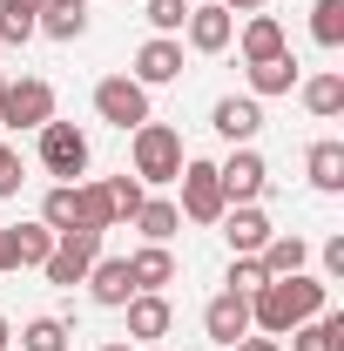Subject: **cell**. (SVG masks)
Here are the masks:
<instances>
[{"mask_svg":"<svg viewBox=\"0 0 344 351\" xmlns=\"http://www.w3.org/2000/svg\"><path fill=\"white\" fill-rule=\"evenodd\" d=\"M304 108H310L317 122L344 115V75H310V82H304Z\"/></svg>","mask_w":344,"mask_h":351,"instance_id":"4316f807","label":"cell"},{"mask_svg":"<svg viewBox=\"0 0 344 351\" xmlns=\"http://www.w3.org/2000/svg\"><path fill=\"white\" fill-rule=\"evenodd\" d=\"M324 277H344V237L324 243Z\"/></svg>","mask_w":344,"mask_h":351,"instance_id":"e575fe53","label":"cell"},{"mask_svg":"<svg viewBox=\"0 0 344 351\" xmlns=\"http://www.w3.org/2000/svg\"><path fill=\"white\" fill-rule=\"evenodd\" d=\"M230 351H284V345H277V338H263V331H250V338H236Z\"/></svg>","mask_w":344,"mask_h":351,"instance_id":"d590c367","label":"cell"},{"mask_svg":"<svg viewBox=\"0 0 344 351\" xmlns=\"http://www.w3.org/2000/svg\"><path fill=\"white\" fill-rule=\"evenodd\" d=\"M216 7H230V14H263L270 0H216Z\"/></svg>","mask_w":344,"mask_h":351,"instance_id":"8d00e7d4","label":"cell"},{"mask_svg":"<svg viewBox=\"0 0 344 351\" xmlns=\"http://www.w3.org/2000/svg\"><path fill=\"white\" fill-rule=\"evenodd\" d=\"M129 277H135V291H162V284H175L169 243H142V250L129 257Z\"/></svg>","mask_w":344,"mask_h":351,"instance_id":"44dd1931","label":"cell"},{"mask_svg":"<svg viewBox=\"0 0 344 351\" xmlns=\"http://www.w3.org/2000/svg\"><path fill=\"white\" fill-rule=\"evenodd\" d=\"M304 169H310V189H324V196H338V189H344V142H310V156H304Z\"/></svg>","mask_w":344,"mask_h":351,"instance_id":"7402d4cb","label":"cell"},{"mask_svg":"<svg viewBox=\"0 0 344 351\" xmlns=\"http://www.w3.org/2000/svg\"><path fill=\"white\" fill-rule=\"evenodd\" d=\"M236 47H243V61H270V54H284V21L277 14H243V27H236Z\"/></svg>","mask_w":344,"mask_h":351,"instance_id":"ac0fdd59","label":"cell"},{"mask_svg":"<svg viewBox=\"0 0 344 351\" xmlns=\"http://www.w3.org/2000/svg\"><path fill=\"white\" fill-rule=\"evenodd\" d=\"M310 34H317V47H344V0H317L310 7Z\"/></svg>","mask_w":344,"mask_h":351,"instance_id":"f546056e","label":"cell"},{"mask_svg":"<svg viewBox=\"0 0 344 351\" xmlns=\"http://www.w3.org/2000/svg\"><path fill=\"white\" fill-rule=\"evenodd\" d=\"M216 182H223V196H230V203H257L263 189H270V162L243 142L230 162H216Z\"/></svg>","mask_w":344,"mask_h":351,"instance_id":"ba28073f","label":"cell"},{"mask_svg":"<svg viewBox=\"0 0 344 351\" xmlns=\"http://www.w3.org/2000/svg\"><path fill=\"white\" fill-rule=\"evenodd\" d=\"M257 263H263V277H297L304 263H310V243H304L297 230H270V243L257 250Z\"/></svg>","mask_w":344,"mask_h":351,"instance_id":"e0dca14e","label":"cell"},{"mask_svg":"<svg viewBox=\"0 0 344 351\" xmlns=\"http://www.w3.org/2000/svg\"><path fill=\"white\" fill-rule=\"evenodd\" d=\"M34 27H41L47 41H82L88 34V0H41Z\"/></svg>","mask_w":344,"mask_h":351,"instance_id":"d6986e66","label":"cell"},{"mask_svg":"<svg viewBox=\"0 0 344 351\" xmlns=\"http://www.w3.org/2000/svg\"><path fill=\"white\" fill-rule=\"evenodd\" d=\"M182 75V34H156L135 47V82L142 88H169Z\"/></svg>","mask_w":344,"mask_h":351,"instance_id":"30bf717a","label":"cell"},{"mask_svg":"<svg viewBox=\"0 0 344 351\" xmlns=\"http://www.w3.org/2000/svg\"><path fill=\"white\" fill-rule=\"evenodd\" d=\"M175 182H182V203H175V210H182L189 223H223V210H230V196H223V182H216V162H203V156H189Z\"/></svg>","mask_w":344,"mask_h":351,"instance_id":"8992f818","label":"cell"},{"mask_svg":"<svg viewBox=\"0 0 344 351\" xmlns=\"http://www.w3.org/2000/svg\"><path fill=\"white\" fill-rule=\"evenodd\" d=\"M135 230H142V237H149V243H169L175 230H182V210H175L169 196H142V210H135Z\"/></svg>","mask_w":344,"mask_h":351,"instance_id":"d4e9b609","label":"cell"},{"mask_svg":"<svg viewBox=\"0 0 344 351\" xmlns=\"http://www.w3.org/2000/svg\"><path fill=\"white\" fill-rule=\"evenodd\" d=\"M0 95H7V75H0Z\"/></svg>","mask_w":344,"mask_h":351,"instance_id":"60d3db41","label":"cell"},{"mask_svg":"<svg viewBox=\"0 0 344 351\" xmlns=\"http://www.w3.org/2000/svg\"><path fill=\"white\" fill-rule=\"evenodd\" d=\"M203 331H210L216 345L250 338V298H243V291H216L210 304H203Z\"/></svg>","mask_w":344,"mask_h":351,"instance_id":"7c38bea8","label":"cell"},{"mask_svg":"<svg viewBox=\"0 0 344 351\" xmlns=\"http://www.w3.org/2000/svg\"><path fill=\"white\" fill-rule=\"evenodd\" d=\"M189 7H196V0H149V7H142V21H149L156 34H182Z\"/></svg>","mask_w":344,"mask_h":351,"instance_id":"4dcf8cb0","label":"cell"},{"mask_svg":"<svg viewBox=\"0 0 344 351\" xmlns=\"http://www.w3.org/2000/svg\"><path fill=\"white\" fill-rule=\"evenodd\" d=\"M21 182H27V176H21V156L0 142V196H21Z\"/></svg>","mask_w":344,"mask_h":351,"instance_id":"836d02e7","label":"cell"},{"mask_svg":"<svg viewBox=\"0 0 344 351\" xmlns=\"http://www.w3.org/2000/svg\"><path fill=\"white\" fill-rule=\"evenodd\" d=\"M317 311H331V284H324V277H310V270L270 277L263 291H250V331L284 338V331H297L304 317H317Z\"/></svg>","mask_w":344,"mask_h":351,"instance_id":"6da1fadb","label":"cell"},{"mask_svg":"<svg viewBox=\"0 0 344 351\" xmlns=\"http://www.w3.org/2000/svg\"><path fill=\"white\" fill-rule=\"evenodd\" d=\"M95 257H101V230H61L54 237V250H47V284H61V291H75L88 270H95Z\"/></svg>","mask_w":344,"mask_h":351,"instance_id":"3957f363","label":"cell"},{"mask_svg":"<svg viewBox=\"0 0 344 351\" xmlns=\"http://www.w3.org/2000/svg\"><path fill=\"white\" fill-rule=\"evenodd\" d=\"M297 88V61H291V47L284 54H270V61H250V95H291Z\"/></svg>","mask_w":344,"mask_h":351,"instance_id":"603a6c76","label":"cell"},{"mask_svg":"<svg viewBox=\"0 0 344 351\" xmlns=\"http://www.w3.org/2000/svg\"><path fill=\"white\" fill-rule=\"evenodd\" d=\"M68 317H27L21 324V351H68Z\"/></svg>","mask_w":344,"mask_h":351,"instance_id":"83f0119b","label":"cell"},{"mask_svg":"<svg viewBox=\"0 0 344 351\" xmlns=\"http://www.w3.org/2000/svg\"><path fill=\"white\" fill-rule=\"evenodd\" d=\"M41 169L61 176V182H75V176H88V162H95V149H88V135L75 129V122H41Z\"/></svg>","mask_w":344,"mask_h":351,"instance_id":"277c9868","label":"cell"},{"mask_svg":"<svg viewBox=\"0 0 344 351\" xmlns=\"http://www.w3.org/2000/svg\"><path fill=\"white\" fill-rule=\"evenodd\" d=\"M182 34H189V47L196 54H223V47L236 41V14L230 7H189V21H182Z\"/></svg>","mask_w":344,"mask_h":351,"instance_id":"4fadbf2b","label":"cell"},{"mask_svg":"<svg viewBox=\"0 0 344 351\" xmlns=\"http://www.w3.org/2000/svg\"><path fill=\"white\" fill-rule=\"evenodd\" d=\"M47 250H54V230H47L41 217H34V223H14V230H7V270H41Z\"/></svg>","mask_w":344,"mask_h":351,"instance_id":"2e32d148","label":"cell"},{"mask_svg":"<svg viewBox=\"0 0 344 351\" xmlns=\"http://www.w3.org/2000/svg\"><path fill=\"white\" fill-rule=\"evenodd\" d=\"M101 189H108V203H115V223H129L135 210H142V196H149V189H142L135 176H108Z\"/></svg>","mask_w":344,"mask_h":351,"instance_id":"1f68e13d","label":"cell"},{"mask_svg":"<svg viewBox=\"0 0 344 351\" xmlns=\"http://www.w3.org/2000/svg\"><path fill=\"white\" fill-rule=\"evenodd\" d=\"M122 311H129V345H156V338H169V324H175V304L162 291H135Z\"/></svg>","mask_w":344,"mask_h":351,"instance_id":"8fae6325","label":"cell"},{"mask_svg":"<svg viewBox=\"0 0 344 351\" xmlns=\"http://www.w3.org/2000/svg\"><path fill=\"white\" fill-rule=\"evenodd\" d=\"M0 122H7V129H41V122H54V88H47L41 75L7 82V95H0Z\"/></svg>","mask_w":344,"mask_h":351,"instance_id":"52a82bcc","label":"cell"},{"mask_svg":"<svg viewBox=\"0 0 344 351\" xmlns=\"http://www.w3.org/2000/svg\"><path fill=\"white\" fill-rule=\"evenodd\" d=\"M41 223L54 230V237H61V230H75V182H54V189L41 196Z\"/></svg>","mask_w":344,"mask_h":351,"instance_id":"f1b7e54d","label":"cell"},{"mask_svg":"<svg viewBox=\"0 0 344 351\" xmlns=\"http://www.w3.org/2000/svg\"><path fill=\"white\" fill-rule=\"evenodd\" d=\"M182 162H189V149H182V135L169 129V122H142V129H129V176L149 189V182H175L182 176Z\"/></svg>","mask_w":344,"mask_h":351,"instance_id":"7a4b0ae2","label":"cell"},{"mask_svg":"<svg viewBox=\"0 0 344 351\" xmlns=\"http://www.w3.org/2000/svg\"><path fill=\"white\" fill-rule=\"evenodd\" d=\"M101 351H135V345H101Z\"/></svg>","mask_w":344,"mask_h":351,"instance_id":"ab89813d","label":"cell"},{"mask_svg":"<svg viewBox=\"0 0 344 351\" xmlns=\"http://www.w3.org/2000/svg\"><path fill=\"white\" fill-rule=\"evenodd\" d=\"M34 14H41V0H0V41H7V47H27L34 34H41Z\"/></svg>","mask_w":344,"mask_h":351,"instance_id":"484cf974","label":"cell"},{"mask_svg":"<svg viewBox=\"0 0 344 351\" xmlns=\"http://www.w3.org/2000/svg\"><path fill=\"white\" fill-rule=\"evenodd\" d=\"M7 345H14V324H7V317H0V351H7Z\"/></svg>","mask_w":344,"mask_h":351,"instance_id":"74e56055","label":"cell"},{"mask_svg":"<svg viewBox=\"0 0 344 351\" xmlns=\"http://www.w3.org/2000/svg\"><path fill=\"white\" fill-rule=\"evenodd\" d=\"M210 129L223 135V142H236V149H243V142H257V129H263V101H257V95H223V101L210 108Z\"/></svg>","mask_w":344,"mask_h":351,"instance_id":"9c48e42d","label":"cell"},{"mask_svg":"<svg viewBox=\"0 0 344 351\" xmlns=\"http://www.w3.org/2000/svg\"><path fill=\"white\" fill-rule=\"evenodd\" d=\"M284 338H291V351H344V311H317Z\"/></svg>","mask_w":344,"mask_h":351,"instance_id":"ffe728a7","label":"cell"},{"mask_svg":"<svg viewBox=\"0 0 344 351\" xmlns=\"http://www.w3.org/2000/svg\"><path fill=\"white\" fill-rule=\"evenodd\" d=\"M0 270H7V223H0Z\"/></svg>","mask_w":344,"mask_h":351,"instance_id":"f35d334b","label":"cell"},{"mask_svg":"<svg viewBox=\"0 0 344 351\" xmlns=\"http://www.w3.org/2000/svg\"><path fill=\"white\" fill-rule=\"evenodd\" d=\"M82 284H88V298H95V304H101V311H122V304H129V298H135L129 257H95V270H88Z\"/></svg>","mask_w":344,"mask_h":351,"instance_id":"5bb4252c","label":"cell"},{"mask_svg":"<svg viewBox=\"0 0 344 351\" xmlns=\"http://www.w3.org/2000/svg\"><path fill=\"white\" fill-rule=\"evenodd\" d=\"M95 115L108 122V129H142L149 122V88L135 82V75H108V82H95Z\"/></svg>","mask_w":344,"mask_h":351,"instance_id":"5b68a950","label":"cell"},{"mask_svg":"<svg viewBox=\"0 0 344 351\" xmlns=\"http://www.w3.org/2000/svg\"><path fill=\"white\" fill-rule=\"evenodd\" d=\"M223 237H230L236 257H257L263 243H270V217H263L257 203H230L223 210Z\"/></svg>","mask_w":344,"mask_h":351,"instance_id":"9a60e30c","label":"cell"},{"mask_svg":"<svg viewBox=\"0 0 344 351\" xmlns=\"http://www.w3.org/2000/svg\"><path fill=\"white\" fill-rule=\"evenodd\" d=\"M75 230H115V203H108V189L101 182H75Z\"/></svg>","mask_w":344,"mask_h":351,"instance_id":"cb8c5ba5","label":"cell"},{"mask_svg":"<svg viewBox=\"0 0 344 351\" xmlns=\"http://www.w3.org/2000/svg\"><path fill=\"white\" fill-rule=\"evenodd\" d=\"M263 284H270V277H263L257 257H230V291H243V298H250V291H263Z\"/></svg>","mask_w":344,"mask_h":351,"instance_id":"d6a6232c","label":"cell"}]
</instances>
